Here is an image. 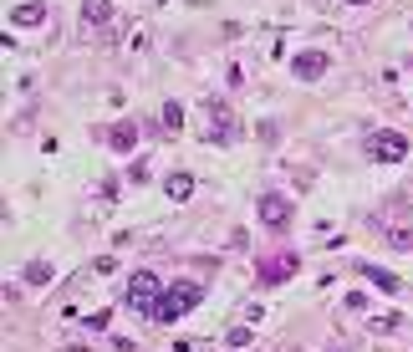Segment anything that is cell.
Instances as JSON below:
<instances>
[{
	"label": "cell",
	"mask_w": 413,
	"mask_h": 352,
	"mask_svg": "<svg viewBox=\"0 0 413 352\" xmlns=\"http://www.w3.org/2000/svg\"><path fill=\"white\" fill-rule=\"evenodd\" d=\"M159 301H164V281L154 271H133V276H128V286H123V306H128V312L154 317Z\"/></svg>",
	"instance_id": "obj_1"
},
{
	"label": "cell",
	"mask_w": 413,
	"mask_h": 352,
	"mask_svg": "<svg viewBox=\"0 0 413 352\" xmlns=\"http://www.w3.org/2000/svg\"><path fill=\"white\" fill-rule=\"evenodd\" d=\"M204 301V286L199 281H173V286H164V301H159V312H154V322H179V317H189L194 306Z\"/></svg>",
	"instance_id": "obj_2"
},
{
	"label": "cell",
	"mask_w": 413,
	"mask_h": 352,
	"mask_svg": "<svg viewBox=\"0 0 413 352\" xmlns=\"http://www.w3.org/2000/svg\"><path fill=\"white\" fill-rule=\"evenodd\" d=\"M255 219H260V225H266V230H286L291 219H296V205L286 200V194L266 189V194H260V200H255Z\"/></svg>",
	"instance_id": "obj_3"
},
{
	"label": "cell",
	"mask_w": 413,
	"mask_h": 352,
	"mask_svg": "<svg viewBox=\"0 0 413 352\" xmlns=\"http://www.w3.org/2000/svg\"><path fill=\"white\" fill-rule=\"evenodd\" d=\"M367 159L373 164H403L408 159V138L398 133V128H378V133L367 138Z\"/></svg>",
	"instance_id": "obj_4"
},
{
	"label": "cell",
	"mask_w": 413,
	"mask_h": 352,
	"mask_svg": "<svg viewBox=\"0 0 413 352\" xmlns=\"http://www.w3.org/2000/svg\"><path fill=\"white\" fill-rule=\"evenodd\" d=\"M301 271V255H291V250H281V255H266L255 266V276H260V286H281V281H291Z\"/></svg>",
	"instance_id": "obj_5"
},
{
	"label": "cell",
	"mask_w": 413,
	"mask_h": 352,
	"mask_svg": "<svg viewBox=\"0 0 413 352\" xmlns=\"http://www.w3.org/2000/svg\"><path fill=\"white\" fill-rule=\"evenodd\" d=\"M327 67H332V56L316 51V47L291 56V77H296V82H321V77H327Z\"/></svg>",
	"instance_id": "obj_6"
},
{
	"label": "cell",
	"mask_w": 413,
	"mask_h": 352,
	"mask_svg": "<svg viewBox=\"0 0 413 352\" xmlns=\"http://www.w3.org/2000/svg\"><path fill=\"white\" fill-rule=\"evenodd\" d=\"M209 118H214V123H209V143H220V148H225V143L240 138V123L230 118V107H225V102H209Z\"/></svg>",
	"instance_id": "obj_7"
},
{
	"label": "cell",
	"mask_w": 413,
	"mask_h": 352,
	"mask_svg": "<svg viewBox=\"0 0 413 352\" xmlns=\"http://www.w3.org/2000/svg\"><path fill=\"white\" fill-rule=\"evenodd\" d=\"M107 148H113V153H133L138 148V123L133 118L113 123V128H107Z\"/></svg>",
	"instance_id": "obj_8"
},
{
	"label": "cell",
	"mask_w": 413,
	"mask_h": 352,
	"mask_svg": "<svg viewBox=\"0 0 413 352\" xmlns=\"http://www.w3.org/2000/svg\"><path fill=\"white\" fill-rule=\"evenodd\" d=\"M82 20L92 31H107L113 26V0H82Z\"/></svg>",
	"instance_id": "obj_9"
},
{
	"label": "cell",
	"mask_w": 413,
	"mask_h": 352,
	"mask_svg": "<svg viewBox=\"0 0 413 352\" xmlns=\"http://www.w3.org/2000/svg\"><path fill=\"white\" fill-rule=\"evenodd\" d=\"M357 271H362L367 281H373L378 291H388V296H398V291H403V281H398L393 271H383V266H367V260H357Z\"/></svg>",
	"instance_id": "obj_10"
},
{
	"label": "cell",
	"mask_w": 413,
	"mask_h": 352,
	"mask_svg": "<svg viewBox=\"0 0 413 352\" xmlns=\"http://www.w3.org/2000/svg\"><path fill=\"white\" fill-rule=\"evenodd\" d=\"M16 26H47V0H20V6L11 11Z\"/></svg>",
	"instance_id": "obj_11"
},
{
	"label": "cell",
	"mask_w": 413,
	"mask_h": 352,
	"mask_svg": "<svg viewBox=\"0 0 413 352\" xmlns=\"http://www.w3.org/2000/svg\"><path fill=\"white\" fill-rule=\"evenodd\" d=\"M164 194H168V200H189V194H194V174H184V169H173L168 174V179H164Z\"/></svg>",
	"instance_id": "obj_12"
},
{
	"label": "cell",
	"mask_w": 413,
	"mask_h": 352,
	"mask_svg": "<svg viewBox=\"0 0 413 352\" xmlns=\"http://www.w3.org/2000/svg\"><path fill=\"white\" fill-rule=\"evenodd\" d=\"M383 240L393 250H413V225H383Z\"/></svg>",
	"instance_id": "obj_13"
},
{
	"label": "cell",
	"mask_w": 413,
	"mask_h": 352,
	"mask_svg": "<svg viewBox=\"0 0 413 352\" xmlns=\"http://www.w3.org/2000/svg\"><path fill=\"white\" fill-rule=\"evenodd\" d=\"M159 118H164V128H168V133H179V128H184V107L173 102V97H164V113H159Z\"/></svg>",
	"instance_id": "obj_14"
},
{
	"label": "cell",
	"mask_w": 413,
	"mask_h": 352,
	"mask_svg": "<svg viewBox=\"0 0 413 352\" xmlns=\"http://www.w3.org/2000/svg\"><path fill=\"white\" fill-rule=\"evenodd\" d=\"M51 276H56V271H51V260H31V266H26V281H31V286H47Z\"/></svg>",
	"instance_id": "obj_15"
},
{
	"label": "cell",
	"mask_w": 413,
	"mask_h": 352,
	"mask_svg": "<svg viewBox=\"0 0 413 352\" xmlns=\"http://www.w3.org/2000/svg\"><path fill=\"white\" fill-rule=\"evenodd\" d=\"M225 342H230V347H250V342H255V337H250V327H235V332H230V337H225Z\"/></svg>",
	"instance_id": "obj_16"
},
{
	"label": "cell",
	"mask_w": 413,
	"mask_h": 352,
	"mask_svg": "<svg viewBox=\"0 0 413 352\" xmlns=\"http://www.w3.org/2000/svg\"><path fill=\"white\" fill-rule=\"evenodd\" d=\"M255 133H260V143H276V133H281V128H276V123L266 118V123H260V128H255Z\"/></svg>",
	"instance_id": "obj_17"
},
{
	"label": "cell",
	"mask_w": 413,
	"mask_h": 352,
	"mask_svg": "<svg viewBox=\"0 0 413 352\" xmlns=\"http://www.w3.org/2000/svg\"><path fill=\"white\" fill-rule=\"evenodd\" d=\"M352 6H367V0H352Z\"/></svg>",
	"instance_id": "obj_18"
}]
</instances>
